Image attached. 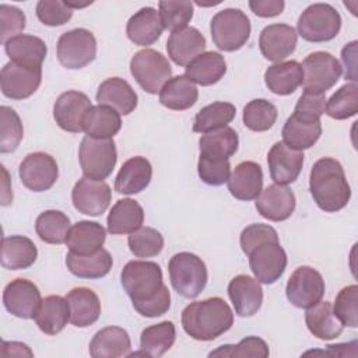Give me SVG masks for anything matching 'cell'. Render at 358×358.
Here are the masks:
<instances>
[{"label":"cell","instance_id":"obj_1","mask_svg":"<svg viewBox=\"0 0 358 358\" xmlns=\"http://www.w3.org/2000/svg\"><path fill=\"white\" fill-rule=\"evenodd\" d=\"M234 324V312L220 296L189 303L182 310V326L187 336L199 341H211L227 333Z\"/></svg>","mask_w":358,"mask_h":358},{"label":"cell","instance_id":"obj_2","mask_svg":"<svg viewBox=\"0 0 358 358\" xmlns=\"http://www.w3.org/2000/svg\"><path fill=\"white\" fill-rule=\"evenodd\" d=\"M309 190L317 207L326 213L343 210L351 197V187L341 164L329 157L320 158L313 164Z\"/></svg>","mask_w":358,"mask_h":358},{"label":"cell","instance_id":"obj_3","mask_svg":"<svg viewBox=\"0 0 358 358\" xmlns=\"http://www.w3.org/2000/svg\"><path fill=\"white\" fill-rule=\"evenodd\" d=\"M120 281L133 305L154 299L165 287L159 264L147 260H131L126 263L120 274Z\"/></svg>","mask_w":358,"mask_h":358},{"label":"cell","instance_id":"obj_4","mask_svg":"<svg viewBox=\"0 0 358 358\" xmlns=\"http://www.w3.org/2000/svg\"><path fill=\"white\" fill-rule=\"evenodd\" d=\"M168 271L173 289L187 299L199 296L208 280L206 263L190 252L173 255L168 263Z\"/></svg>","mask_w":358,"mask_h":358},{"label":"cell","instance_id":"obj_5","mask_svg":"<svg viewBox=\"0 0 358 358\" xmlns=\"http://www.w3.org/2000/svg\"><path fill=\"white\" fill-rule=\"evenodd\" d=\"M250 29L249 17L239 8H224L210 22L213 42L224 52H235L246 45Z\"/></svg>","mask_w":358,"mask_h":358},{"label":"cell","instance_id":"obj_6","mask_svg":"<svg viewBox=\"0 0 358 358\" xmlns=\"http://www.w3.org/2000/svg\"><path fill=\"white\" fill-rule=\"evenodd\" d=\"M78 161L85 178L92 180L106 179L117 161L113 138H94L85 136L78 148Z\"/></svg>","mask_w":358,"mask_h":358},{"label":"cell","instance_id":"obj_7","mask_svg":"<svg viewBox=\"0 0 358 358\" xmlns=\"http://www.w3.org/2000/svg\"><path fill=\"white\" fill-rule=\"evenodd\" d=\"M341 28L338 11L327 3L306 7L298 18V35L308 42H327L337 36Z\"/></svg>","mask_w":358,"mask_h":358},{"label":"cell","instance_id":"obj_8","mask_svg":"<svg viewBox=\"0 0 358 358\" xmlns=\"http://www.w3.org/2000/svg\"><path fill=\"white\" fill-rule=\"evenodd\" d=\"M130 73L145 92L157 94L171 78L172 67L162 53L154 49H143L131 57Z\"/></svg>","mask_w":358,"mask_h":358},{"label":"cell","instance_id":"obj_9","mask_svg":"<svg viewBox=\"0 0 358 358\" xmlns=\"http://www.w3.org/2000/svg\"><path fill=\"white\" fill-rule=\"evenodd\" d=\"M57 59L70 70L88 66L96 56V39L85 28H76L60 35L57 41Z\"/></svg>","mask_w":358,"mask_h":358},{"label":"cell","instance_id":"obj_10","mask_svg":"<svg viewBox=\"0 0 358 358\" xmlns=\"http://www.w3.org/2000/svg\"><path fill=\"white\" fill-rule=\"evenodd\" d=\"M303 90L324 92L330 90L341 77L343 67L340 62L329 52H313L302 62Z\"/></svg>","mask_w":358,"mask_h":358},{"label":"cell","instance_id":"obj_11","mask_svg":"<svg viewBox=\"0 0 358 358\" xmlns=\"http://www.w3.org/2000/svg\"><path fill=\"white\" fill-rule=\"evenodd\" d=\"M324 288V280L317 270L301 266L291 274L285 287V295L294 306L308 309L322 301Z\"/></svg>","mask_w":358,"mask_h":358},{"label":"cell","instance_id":"obj_12","mask_svg":"<svg viewBox=\"0 0 358 358\" xmlns=\"http://www.w3.org/2000/svg\"><path fill=\"white\" fill-rule=\"evenodd\" d=\"M248 256L250 270L255 278L262 284H274L285 271L287 253L281 248L280 242H263Z\"/></svg>","mask_w":358,"mask_h":358},{"label":"cell","instance_id":"obj_13","mask_svg":"<svg viewBox=\"0 0 358 358\" xmlns=\"http://www.w3.org/2000/svg\"><path fill=\"white\" fill-rule=\"evenodd\" d=\"M18 175L22 185L32 192L49 190L59 178L56 159L42 151L28 154L20 164Z\"/></svg>","mask_w":358,"mask_h":358},{"label":"cell","instance_id":"obj_14","mask_svg":"<svg viewBox=\"0 0 358 358\" xmlns=\"http://www.w3.org/2000/svg\"><path fill=\"white\" fill-rule=\"evenodd\" d=\"M42 67H28L14 62L3 66L0 85L4 96L15 101L29 98L41 85Z\"/></svg>","mask_w":358,"mask_h":358},{"label":"cell","instance_id":"obj_15","mask_svg":"<svg viewBox=\"0 0 358 358\" xmlns=\"http://www.w3.org/2000/svg\"><path fill=\"white\" fill-rule=\"evenodd\" d=\"M112 200V190L103 180H92L85 176L77 180L71 190L74 208L85 215H101L105 213Z\"/></svg>","mask_w":358,"mask_h":358},{"label":"cell","instance_id":"obj_16","mask_svg":"<svg viewBox=\"0 0 358 358\" xmlns=\"http://www.w3.org/2000/svg\"><path fill=\"white\" fill-rule=\"evenodd\" d=\"M42 302L41 291L27 278L10 281L3 291V305L8 313L21 319H34Z\"/></svg>","mask_w":358,"mask_h":358},{"label":"cell","instance_id":"obj_17","mask_svg":"<svg viewBox=\"0 0 358 358\" xmlns=\"http://www.w3.org/2000/svg\"><path fill=\"white\" fill-rule=\"evenodd\" d=\"M92 108L91 99L80 91L63 92L53 105V117L60 129L70 133L83 131L87 112Z\"/></svg>","mask_w":358,"mask_h":358},{"label":"cell","instance_id":"obj_18","mask_svg":"<svg viewBox=\"0 0 358 358\" xmlns=\"http://www.w3.org/2000/svg\"><path fill=\"white\" fill-rule=\"evenodd\" d=\"M298 34L287 24H271L262 29L259 36V48L262 55L275 63H281L296 48Z\"/></svg>","mask_w":358,"mask_h":358},{"label":"cell","instance_id":"obj_19","mask_svg":"<svg viewBox=\"0 0 358 358\" xmlns=\"http://www.w3.org/2000/svg\"><path fill=\"white\" fill-rule=\"evenodd\" d=\"M267 164L271 179L285 186L298 179L303 165V152L288 147L284 141H277L267 154Z\"/></svg>","mask_w":358,"mask_h":358},{"label":"cell","instance_id":"obj_20","mask_svg":"<svg viewBox=\"0 0 358 358\" xmlns=\"http://www.w3.org/2000/svg\"><path fill=\"white\" fill-rule=\"evenodd\" d=\"M295 194L284 185H268L256 199L257 213L274 222L288 220L295 210Z\"/></svg>","mask_w":358,"mask_h":358},{"label":"cell","instance_id":"obj_21","mask_svg":"<svg viewBox=\"0 0 358 358\" xmlns=\"http://www.w3.org/2000/svg\"><path fill=\"white\" fill-rule=\"evenodd\" d=\"M228 295L241 317H250L259 312L263 303V289L260 282L246 274L235 275L228 284Z\"/></svg>","mask_w":358,"mask_h":358},{"label":"cell","instance_id":"obj_22","mask_svg":"<svg viewBox=\"0 0 358 358\" xmlns=\"http://www.w3.org/2000/svg\"><path fill=\"white\" fill-rule=\"evenodd\" d=\"M282 141L294 150L310 148L322 134L320 119L294 112L282 127Z\"/></svg>","mask_w":358,"mask_h":358},{"label":"cell","instance_id":"obj_23","mask_svg":"<svg viewBox=\"0 0 358 358\" xmlns=\"http://www.w3.org/2000/svg\"><path fill=\"white\" fill-rule=\"evenodd\" d=\"M204 49L206 38L193 27H185L171 32L166 41L168 56L178 66H187L199 55L204 53Z\"/></svg>","mask_w":358,"mask_h":358},{"label":"cell","instance_id":"obj_24","mask_svg":"<svg viewBox=\"0 0 358 358\" xmlns=\"http://www.w3.org/2000/svg\"><path fill=\"white\" fill-rule=\"evenodd\" d=\"M229 193L242 201L257 199L263 190V171L255 161H243L235 166L228 179Z\"/></svg>","mask_w":358,"mask_h":358},{"label":"cell","instance_id":"obj_25","mask_svg":"<svg viewBox=\"0 0 358 358\" xmlns=\"http://www.w3.org/2000/svg\"><path fill=\"white\" fill-rule=\"evenodd\" d=\"M96 101L99 105L109 106L119 115L126 116L137 108L138 98L126 80L120 77H110L98 87Z\"/></svg>","mask_w":358,"mask_h":358},{"label":"cell","instance_id":"obj_26","mask_svg":"<svg viewBox=\"0 0 358 358\" xmlns=\"http://www.w3.org/2000/svg\"><path fill=\"white\" fill-rule=\"evenodd\" d=\"M159 13L152 7H143L134 13L126 25L127 38L138 46H148L157 42L164 31Z\"/></svg>","mask_w":358,"mask_h":358},{"label":"cell","instance_id":"obj_27","mask_svg":"<svg viewBox=\"0 0 358 358\" xmlns=\"http://www.w3.org/2000/svg\"><path fill=\"white\" fill-rule=\"evenodd\" d=\"M131 341L129 333L119 326H108L95 333L90 343L92 358H119L130 355Z\"/></svg>","mask_w":358,"mask_h":358},{"label":"cell","instance_id":"obj_28","mask_svg":"<svg viewBox=\"0 0 358 358\" xmlns=\"http://www.w3.org/2000/svg\"><path fill=\"white\" fill-rule=\"evenodd\" d=\"M152 166L145 157L129 158L120 168L115 179V190L122 194H136L143 192L151 182Z\"/></svg>","mask_w":358,"mask_h":358},{"label":"cell","instance_id":"obj_29","mask_svg":"<svg viewBox=\"0 0 358 358\" xmlns=\"http://www.w3.org/2000/svg\"><path fill=\"white\" fill-rule=\"evenodd\" d=\"M70 308V322L76 327H88L101 316V301L98 295L87 288L77 287L66 295Z\"/></svg>","mask_w":358,"mask_h":358},{"label":"cell","instance_id":"obj_30","mask_svg":"<svg viewBox=\"0 0 358 358\" xmlns=\"http://www.w3.org/2000/svg\"><path fill=\"white\" fill-rule=\"evenodd\" d=\"M106 239L105 228L95 221H78L76 222L66 239V245L71 253L76 255H92L102 249Z\"/></svg>","mask_w":358,"mask_h":358},{"label":"cell","instance_id":"obj_31","mask_svg":"<svg viewBox=\"0 0 358 358\" xmlns=\"http://www.w3.org/2000/svg\"><path fill=\"white\" fill-rule=\"evenodd\" d=\"M4 50L10 62L28 67H42L48 55V46L43 39L24 34L8 39L4 43Z\"/></svg>","mask_w":358,"mask_h":358},{"label":"cell","instance_id":"obj_32","mask_svg":"<svg viewBox=\"0 0 358 358\" xmlns=\"http://www.w3.org/2000/svg\"><path fill=\"white\" fill-rule=\"evenodd\" d=\"M34 319L42 333L56 336L70 320V308L67 299L60 295L46 296L42 299Z\"/></svg>","mask_w":358,"mask_h":358},{"label":"cell","instance_id":"obj_33","mask_svg":"<svg viewBox=\"0 0 358 358\" xmlns=\"http://www.w3.org/2000/svg\"><path fill=\"white\" fill-rule=\"evenodd\" d=\"M112 264V256L103 248L92 255H76L69 252L66 256V266L69 271L78 278H102L110 271Z\"/></svg>","mask_w":358,"mask_h":358},{"label":"cell","instance_id":"obj_34","mask_svg":"<svg viewBox=\"0 0 358 358\" xmlns=\"http://www.w3.org/2000/svg\"><path fill=\"white\" fill-rule=\"evenodd\" d=\"M227 73V63L218 52H204L186 66L185 76L193 83L208 87L217 84Z\"/></svg>","mask_w":358,"mask_h":358},{"label":"cell","instance_id":"obj_35","mask_svg":"<svg viewBox=\"0 0 358 358\" xmlns=\"http://www.w3.org/2000/svg\"><path fill=\"white\" fill-rule=\"evenodd\" d=\"M108 231L112 235H126L141 228L144 210L133 199L117 200L108 215Z\"/></svg>","mask_w":358,"mask_h":358},{"label":"cell","instance_id":"obj_36","mask_svg":"<svg viewBox=\"0 0 358 358\" xmlns=\"http://www.w3.org/2000/svg\"><path fill=\"white\" fill-rule=\"evenodd\" d=\"M38 257L35 243L22 235L4 236L1 243V266L8 270L31 267Z\"/></svg>","mask_w":358,"mask_h":358},{"label":"cell","instance_id":"obj_37","mask_svg":"<svg viewBox=\"0 0 358 358\" xmlns=\"http://www.w3.org/2000/svg\"><path fill=\"white\" fill-rule=\"evenodd\" d=\"M199 98L196 84L185 74L171 77L159 91V102L172 110H186L192 108Z\"/></svg>","mask_w":358,"mask_h":358},{"label":"cell","instance_id":"obj_38","mask_svg":"<svg viewBox=\"0 0 358 358\" xmlns=\"http://www.w3.org/2000/svg\"><path fill=\"white\" fill-rule=\"evenodd\" d=\"M303 71L296 60L281 62L270 66L264 73L267 88L277 95H289L302 84Z\"/></svg>","mask_w":358,"mask_h":358},{"label":"cell","instance_id":"obj_39","mask_svg":"<svg viewBox=\"0 0 358 358\" xmlns=\"http://www.w3.org/2000/svg\"><path fill=\"white\" fill-rule=\"evenodd\" d=\"M305 322L309 331L320 340H333L343 333V324L333 313V306L327 301H319L306 309Z\"/></svg>","mask_w":358,"mask_h":358},{"label":"cell","instance_id":"obj_40","mask_svg":"<svg viewBox=\"0 0 358 358\" xmlns=\"http://www.w3.org/2000/svg\"><path fill=\"white\" fill-rule=\"evenodd\" d=\"M238 133L228 126L206 133L199 140L200 155L215 159H229L238 151Z\"/></svg>","mask_w":358,"mask_h":358},{"label":"cell","instance_id":"obj_41","mask_svg":"<svg viewBox=\"0 0 358 358\" xmlns=\"http://www.w3.org/2000/svg\"><path fill=\"white\" fill-rule=\"evenodd\" d=\"M122 127L120 115L105 105L92 106L83 123V129L87 136L94 138H112Z\"/></svg>","mask_w":358,"mask_h":358},{"label":"cell","instance_id":"obj_42","mask_svg":"<svg viewBox=\"0 0 358 358\" xmlns=\"http://www.w3.org/2000/svg\"><path fill=\"white\" fill-rule=\"evenodd\" d=\"M176 330L171 320L145 327L140 336L141 354L147 357H162L175 343Z\"/></svg>","mask_w":358,"mask_h":358},{"label":"cell","instance_id":"obj_43","mask_svg":"<svg viewBox=\"0 0 358 358\" xmlns=\"http://www.w3.org/2000/svg\"><path fill=\"white\" fill-rule=\"evenodd\" d=\"M236 115V109L229 102H213L204 108H201L194 116L193 131L196 133H210L218 129L225 127L228 123L234 120Z\"/></svg>","mask_w":358,"mask_h":358},{"label":"cell","instance_id":"obj_44","mask_svg":"<svg viewBox=\"0 0 358 358\" xmlns=\"http://www.w3.org/2000/svg\"><path fill=\"white\" fill-rule=\"evenodd\" d=\"M70 228V218L59 210H46L35 221V231L41 241L52 245L66 242Z\"/></svg>","mask_w":358,"mask_h":358},{"label":"cell","instance_id":"obj_45","mask_svg":"<svg viewBox=\"0 0 358 358\" xmlns=\"http://www.w3.org/2000/svg\"><path fill=\"white\" fill-rule=\"evenodd\" d=\"M324 112L336 119L344 120L355 116L358 112V85L357 83H350L340 87L326 102Z\"/></svg>","mask_w":358,"mask_h":358},{"label":"cell","instance_id":"obj_46","mask_svg":"<svg viewBox=\"0 0 358 358\" xmlns=\"http://www.w3.org/2000/svg\"><path fill=\"white\" fill-rule=\"evenodd\" d=\"M277 108L267 99H253L243 108V124L252 131H266L277 120Z\"/></svg>","mask_w":358,"mask_h":358},{"label":"cell","instance_id":"obj_47","mask_svg":"<svg viewBox=\"0 0 358 358\" xmlns=\"http://www.w3.org/2000/svg\"><path fill=\"white\" fill-rule=\"evenodd\" d=\"M0 152H13L24 136L21 119L13 108L3 105L0 108Z\"/></svg>","mask_w":358,"mask_h":358},{"label":"cell","instance_id":"obj_48","mask_svg":"<svg viewBox=\"0 0 358 358\" xmlns=\"http://www.w3.org/2000/svg\"><path fill=\"white\" fill-rule=\"evenodd\" d=\"M129 249L136 257H152L164 249V238L159 231L151 227H141L131 232L127 239Z\"/></svg>","mask_w":358,"mask_h":358},{"label":"cell","instance_id":"obj_49","mask_svg":"<svg viewBox=\"0 0 358 358\" xmlns=\"http://www.w3.org/2000/svg\"><path fill=\"white\" fill-rule=\"evenodd\" d=\"M158 8L164 28L171 32L187 27L193 17V3L186 0H162L158 3Z\"/></svg>","mask_w":358,"mask_h":358},{"label":"cell","instance_id":"obj_50","mask_svg":"<svg viewBox=\"0 0 358 358\" xmlns=\"http://www.w3.org/2000/svg\"><path fill=\"white\" fill-rule=\"evenodd\" d=\"M268 345L266 341L256 336H249L242 338L238 344H225L211 351L208 357H257L266 358L268 357Z\"/></svg>","mask_w":358,"mask_h":358},{"label":"cell","instance_id":"obj_51","mask_svg":"<svg viewBox=\"0 0 358 358\" xmlns=\"http://www.w3.org/2000/svg\"><path fill=\"white\" fill-rule=\"evenodd\" d=\"M358 287L355 284L344 287L336 296L333 313L343 326H358Z\"/></svg>","mask_w":358,"mask_h":358},{"label":"cell","instance_id":"obj_52","mask_svg":"<svg viewBox=\"0 0 358 358\" xmlns=\"http://www.w3.org/2000/svg\"><path fill=\"white\" fill-rule=\"evenodd\" d=\"M38 20L48 27L64 25L71 17L74 10L60 0H41L35 8Z\"/></svg>","mask_w":358,"mask_h":358},{"label":"cell","instance_id":"obj_53","mask_svg":"<svg viewBox=\"0 0 358 358\" xmlns=\"http://www.w3.org/2000/svg\"><path fill=\"white\" fill-rule=\"evenodd\" d=\"M197 172L204 183L210 186H221L228 182L231 176V164L229 159H215L200 155Z\"/></svg>","mask_w":358,"mask_h":358},{"label":"cell","instance_id":"obj_54","mask_svg":"<svg viewBox=\"0 0 358 358\" xmlns=\"http://www.w3.org/2000/svg\"><path fill=\"white\" fill-rule=\"evenodd\" d=\"M25 14L14 6L0 4V41L4 45L8 39L18 36L25 29Z\"/></svg>","mask_w":358,"mask_h":358},{"label":"cell","instance_id":"obj_55","mask_svg":"<svg viewBox=\"0 0 358 358\" xmlns=\"http://www.w3.org/2000/svg\"><path fill=\"white\" fill-rule=\"evenodd\" d=\"M267 241L280 242L277 231L267 224H250L246 228H243V231L241 232V238H239L241 248L246 256L257 245L267 242Z\"/></svg>","mask_w":358,"mask_h":358},{"label":"cell","instance_id":"obj_56","mask_svg":"<svg viewBox=\"0 0 358 358\" xmlns=\"http://www.w3.org/2000/svg\"><path fill=\"white\" fill-rule=\"evenodd\" d=\"M326 101L327 99L324 92L303 90V94L298 99L294 112L320 119V116L324 113V109H326Z\"/></svg>","mask_w":358,"mask_h":358},{"label":"cell","instance_id":"obj_57","mask_svg":"<svg viewBox=\"0 0 358 358\" xmlns=\"http://www.w3.org/2000/svg\"><path fill=\"white\" fill-rule=\"evenodd\" d=\"M133 308L137 310V313H140L141 316H145V317L162 316L171 308V294H169L168 287L165 285L164 289L161 291V294L158 296H155L154 299H150V301L138 303V305H133Z\"/></svg>","mask_w":358,"mask_h":358},{"label":"cell","instance_id":"obj_58","mask_svg":"<svg viewBox=\"0 0 358 358\" xmlns=\"http://www.w3.org/2000/svg\"><path fill=\"white\" fill-rule=\"evenodd\" d=\"M249 7L257 17L271 18L284 11L285 3L282 0H250Z\"/></svg>","mask_w":358,"mask_h":358},{"label":"cell","instance_id":"obj_59","mask_svg":"<svg viewBox=\"0 0 358 358\" xmlns=\"http://www.w3.org/2000/svg\"><path fill=\"white\" fill-rule=\"evenodd\" d=\"M357 41H352L347 43L343 50H341V60L345 67V80H352L355 83L357 80V63H355V56H357Z\"/></svg>","mask_w":358,"mask_h":358},{"label":"cell","instance_id":"obj_60","mask_svg":"<svg viewBox=\"0 0 358 358\" xmlns=\"http://www.w3.org/2000/svg\"><path fill=\"white\" fill-rule=\"evenodd\" d=\"M1 352L4 355H27V357L34 355L27 344L18 343V341H3Z\"/></svg>","mask_w":358,"mask_h":358},{"label":"cell","instance_id":"obj_61","mask_svg":"<svg viewBox=\"0 0 358 358\" xmlns=\"http://www.w3.org/2000/svg\"><path fill=\"white\" fill-rule=\"evenodd\" d=\"M4 179H3V193H1V206H8L13 201V192L11 187H8L10 179H8V172L4 166H1Z\"/></svg>","mask_w":358,"mask_h":358},{"label":"cell","instance_id":"obj_62","mask_svg":"<svg viewBox=\"0 0 358 358\" xmlns=\"http://www.w3.org/2000/svg\"><path fill=\"white\" fill-rule=\"evenodd\" d=\"M345 345L347 344H337V345H327V351L326 354H330V355H347V350H345Z\"/></svg>","mask_w":358,"mask_h":358}]
</instances>
